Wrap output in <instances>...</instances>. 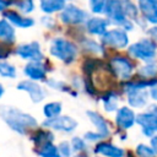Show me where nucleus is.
<instances>
[{"mask_svg":"<svg viewBox=\"0 0 157 157\" xmlns=\"http://www.w3.org/2000/svg\"><path fill=\"white\" fill-rule=\"evenodd\" d=\"M0 118L12 131L20 135H25L38 126L34 117L11 105H0Z\"/></svg>","mask_w":157,"mask_h":157,"instance_id":"obj_1","label":"nucleus"},{"mask_svg":"<svg viewBox=\"0 0 157 157\" xmlns=\"http://www.w3.org/2000/svg\"><path fill=\"white\" fill-rule=\"evenodd\" d=\"M49 53L52 56L56 58L58 60L64 61L65 64H70V63L75 61V59L77 56V48L72 42L65 39V38L58 37L50 42Z\"/></svg>","mask_w":157,"mask_h":157,"instance_id":"obj_2","label":"nucleus"},{"mask_svg":"<svg viewBox=\"0 0 157 157\" xmlns=\"http://www.w3.org/2000/svg\"><path fill=\"white\" fill-rule=\"evenodd\" d=\"M103 13H105V18L109 21V23L120 26L124 31L134 29V23L125 16L120 0H107Z\"/></svg>","mask_w":157,"mask_h":157,"instance_id":"obj_3","label":"nucleus"},{"mask_svg":"<svg viewBox=\"0 0 157 157\" xmlns=\"http://www.w3.org/2000/svg\"><path fill=\"white\" fill-rule=\"evenodd\" d=\"M128 52L130 56L147 63L155 60V56L157 54V44L151 38H141L140 40L129 45Z\"/></svg>","mask_w":157,"mask_h":157,"instance_id":"obj_4","label":"nucleus"},{"mask_svg":"<svg viewBox=\"0 0 157 157\" xmlns=\"http://www.w3.org/2000/svg\"><path fill=\"white\" fill-rule=\"evenodd\" d=\"M43 128L54 130V131H61L65 134H70L76 130L78 123L76 119L69 117V115H59L53 119H45L43 121Z\"/></svg>","mask_w":157,"mask_h":157,"instance_id":"obj_5","label":"nucleus"},{"mask_svg":"<svg viewBox=\"0 0 157 157\" xmlns=\"http://www.w3.org/2000/svg\"><path fill=\"white\" fill-rule=\"evenodd\" d=\"M110 67L114 75L124 81H129L134 72V64L132 61L123 55H115L110 58Z\"/></svg>","mask_w":157,"mask_h":157,"instance_id":"obj_6","label":"nucleus"},{"mask_svg":"<svg viewBox=\"0 0 157 157\" xmlns=\"http://www.w3.org/2000/svg\"><path fill=\"white\" fill-rule=\"evenodd\" d=\"M88 12L74 4H66L60 12V20L66 25H80L88 20Z\"/></svg>","mask_w":157,"mask_h":157,"instance_id":"obj_7","label":"nucleus"},{"mask_svg":"<svg viewBox=\"0 0 157 157\" xmlns=\"http://www.w3.org/2000/svg\"><path fill=\"white\" fill-rule=\"evenodd\" d=\"M102 43L104 45H109L115 49H123L129 44V37L126 31L123 28H112L108 29L102 36Z\"/></svg>","mask_w":157,"mask_h":157,"instance_id":"obj_8","label":"nucleus"},{"mask_svg":"<svg viewBox=\"0 0 157 157\" xmlns=\"http://www.w3.org/2000/svg\"><path fill=\"white\" fill-rule=\"evenodd\" d=\"M136 124L140 126L144 136L151 139L157 134V120L152 112L148 109L140 114H136Z\"/></svg>","mask_w":157,"mask_h":157,"instance_id":"obj_9","label":"nucleus"},{"mask_svg":"<svg viewBox=\"0 0 157 157\" xmlns=\"http://www.w3.org/2000/svg\"><path fill=\"white\" fill-rule=\"evenodd\" d=\"M16 54L23 59V60H29V61H42L44 59V55L42 53L40 45L37 40L21 44L16 48Z\"/></svg>","mask_w":157,"mask_h":157,"instance_id":"obj_10","label":"nucleus"},{"mask_svg":"<svg viewBox=\"0 0 157 157\" xmlns=\"http://www.w3.org/2000/svg\"><path fill=\"white\" fill-rule=\"evenodd\" d=\"M17 90L27 92L29 94V98L33 103H40L45 98V91L44 88L37 83L36 81L31 80H22L17 83Z\"/></svg>","mask_w":157,"mask_h":157,"instance_id":"obj_11","label":"nucleus"},{"mask_svg":"<svg viewBox=\"0 0 157 157\" xmlns=\"http://www.w3.org/2000/svg\"><path fill=\"white\" fill-rule=\"evenodd\" d=\"M115 124L120 130H128L136 124V114L130 107H120L115 114Z\"/></svg>","mask_w":157,"mask_h":157,"instance_id":"obj_12","label":"nucleus"},{"mask_svg":"<svg viewBox=\"0 0 157 157\" xmlns=\"http://www.w3.org/2000/svg\"><path fill=\"white\" fill-rule=\"evenodd\" d=\"M93 153L96 156H102V157H124L125 151L108 141H99L94 145L93 147Z\"/></svg>","mask_w":157,"mask_h":157,"instance_id":"obj_13","label":"nucleus"},{"mask_svg":"<svg viewBox=\"0 0 157 157\" xmlns=\"http://www.w3.org/2000/svg\"><path fill=\"white\" fill-rule=\"evenodd\" d=\"M86 114H87V118L90 119L91 124L96 128V132H98L104 140L110 136V132H112L110 126H109L108 121L99 113L93 112V110H87Z\"/></svg>","mask_w":157,"mask_h":157,"instance_id":"obj_14","label":"nucleus"},{"mask_svg":"<svg viewBox=\"0 0 157 157\" xmlns=\"http://www.w3.org/2000/svg\"><path fill=\"white\" fill-rule=\"evenodd\" d=\"M23 74L31 80V81H44L45 80V66L42 64V61H28L26 66L23 67Z\"/></svg>","mask_w":157,"mask_h":157,"instance_id":"obj_15","label":"nucleus"},{"mask_svg":"<svg viewBox=\"0 0 157 157\" xmlns=\"http://www.w3.org/2000/svg\"><path fill=\"white\" fill-rule=\"evenodd\" d=\"M139 10L148 23L157 25V1L156 0H139Z\"/></svg>","mask_w":157,"mask_h":157,"instance_id":"obj_16","label":"nucleus"},{"mask_svg":"<svg viewBox=\"0 0 157 157\" xmlns=\"http://www.w3.org/2000/svg\"><path fill=\"white\" fill-rule=\"evenodd\" d=\"M4 17L6 21H9L13 27H20V28H29L34 25V20L31 17H25L20 15L15 10H6L4 11Z\"/></svg>","mask_w":157,"mask_h":157,"instance_id":"obj_17","label":"nucleus"},{"mask_svg":"<svg viewBox=\"0 0 157 157\" xmlns=\"http://www.w3.org/2000/svg\"><path fill=\"white\" fill-rule=\"evenodd\" d=\"M108 26H109V21L107 18L103 17H91L86 21V28L88 31V33L93 34V36H103L107 31H108Z\"/></svg>","mask_w":157,"mask_h":157,"instance_id":"obj_18","label":"nucleus"},{"mask_svg":"<svg viewBox=\"0 0 157 157\" xmlns=\"http://www.w3.org/2000/svg\"><path fill=\"white\" fill-rule=\"evenodd\" d=\"M148 92L146 90H136L126 92V101L131 108H144L148 102Z\"/></svg>","mask_w":157,"mask_h":157,"instance_id":"obj_19","label":"nucleus"},{"mask_svg":"<svg viewBox=\"0 0 157 157\" xmlns=\"http://www.w3.org/2000/svg\"><path fill=\"white\" fill-rule=\"evenodd\" d=\"M0 39L5 44H11L16 39L15 27L5 18L0 20Z\"/></svg>","mask_w":157,"mask_h":157,"instance_id":"obj_20","label":"nucleus"},{"mask_svg":"<svg viewBox=\"0 0 157 157\" xmlns=\"http://www.w3.org/2000/svg\"><path fill=\"white\" fill-rule=\"evenodd\" d=\"M65 5H66L65 0H39L40 10L47 15L61 11L65 7Z\"/></svg>","mask_w":157,"mask_h":157,"instance_id":"obj_21","label":"nucleus"},{"mask_svg":"<svg viewBox=\"0 0 157 157\" xmlns=\"http://www.w3.org/2000/svg\"><path fill=\"white\" fill-rule=\"evenodd\" d=\"M102 103H103V108L107 113H113L118 110V103H119V96L114 92H107L102 96Z\"/></svg>","mask_w":157,"mask_h":157,"instance_id":"obj_22","label":"nucleus"},{"mask_svg":"<svg viewBox=\"0 0 157 157\" xmlns=\"http://www.w3.org/2000/svg\"><path fill=\"white\" fill-rule=\"evenodd\" d=\"M55 139L54 134L49 130V129H42V130H37L31 135V141L36 145V146H40L43 144L47 142H53Z\"/></svg>","mask_w":157,"mask_h":157,"instance_id":"obj_23","label":"nucleus"},{"mask_svg":"<svg viewBox=\"0 0 157 157\" xmlns=\"http://www.w3.org/2000/svg\"><path fill=\"white\" fill-rule=\"evenodd\" d=\"M61 110H63V104L60 102H48L43 105V115L45 117V119H53L56 118L59 115H61Z\"/></svg>","mask_w":157,"mask_h":157,"instance_id":"obj_24","label":"nucleus"},{"mask_svg":"<svg viewBox=\"0 0 157 157\" xmlns=\"http://www.w3.org/2000/svg\"><path fill=\"white\" fill-rule=\"evenodd\" d=\"M137 74L144 77V80H152L157 76V61H147L142 66L139 67Z\"/></svg>","mask_w":157,"mask_h":157,"instance_id":"obj_25","label":"nucleus"},{"mask_svg":"<svg viewBox=\"0 0 157 157\" xmlns=\"http://www.w3.org/2000/svg\"><path fill=\"white\" fill-rule=\"evenodd\" d=\"M36 152L39 157H61L56 145L53 142H47L40 146H37Z\"/></svg>","mask_w":157,"mask_h":157,"instance_id":"obj_26","label":"nucleus"},{"mask_svg":"<svg viewBox=\"0 0 157 157\" xmlns=\"http://www.w3.org/2000/svg\"><path fill=\"white\" fill-rule=\"evenodd\" d=\"M123 10L125 16L130 20V21H137V11L139 9L135 6V4L131 0H120Z\"/></svg>","mask_w":157,"mask_h":157,"instance_id":"obj_27","label":"nucleus"},{"mask_svg":"<svg viewBox=\"0 0 157 157\" xmlns=\"http://www.w3.org/2000/svg\"><path fill=\"white\" fill-rule=\"evenodd\" d=\"M10 4H13L23 13H31L36 7L33 0H13L10 1Z\"/></svg>","mask_w":157,"mask_h":157,"instance_id":"obj_28","label":"nucleus"},{"mask_svg":"<svg viewBox=\"0 0 157 157\" xmlns=\"http://www.w3.org/2000/svg\"><path fill=\"white\" fill-rule=\"evenodd\" d=\"M16 67L13 65H11L7 61L0 60V75L2 77H7V78H15L16 77Z\"/></svg>","mask_w":157,"mask_h":157,"instance_id":"obj_29","label":"nucleus"},{"mask_svg":"<svg viewBox=\"0 0 157 157\" xmlns=\"http://www.w3.org/2000/svg\"><path fill=\"white\" fill-rule=\"evenodd\" d=\"M70 145H71L72 152H76V153H82L87 148V142L81 136H74L70 141Z\"/></svg>","mask_w":157,"mask_h":157,"instance_id":"obj_30","label":"nucleus"},{"mask_svg":"<svg viewBox=\"0 0 157 157\" xmlns=\"http://www.w3.org/2000/svg\"><path fill=\"white\" fill-rule=\"evenodd\" d=\"M82 47H85L88 52L94 53V54H103V53H104L103 47H102L101 44H98V43H97L96 40H93V39L86 38V40L82 42Z\"/></svg>","mask_w":157,"mask_h":157,"instance_id":"obj_31","label":"nucleus"},{"mask_svg":"<svg viewBox=\"0 0 157 157\" xmlns=\"http://www.w3.org/2000/svg\"><path fill=\"white\" fill-rule=\"evenodd\" d=\"M135 155L137 157H156L153 150L151 148V146L145 145V144H139L135 148Z\"/></svg>","mask_w":157,"mask_h":157,"instance_id":"obj_32","label":"nucleus"},{"mask_svg":"<svg viewBox=\"0 0 157 157\" xmlns=\"http://www.w3.org/2000/svg\"><path fill=\"white\" fill-rule=\"evenodd\" d=\"M58 151L61 157H72V148L69 141H61L59 145H56Z\"/></svg>","mask_w":157,"mask_h":157,"instance_id":"obj_33","label":"nucleus"},{"mask_svg":"<svg viewBox=\"0 0 157 157\" xmlns=\"http://www.w3.org/2000/svg\"><path fill=\"white\" fill-rule=\"evenodd\" d=\"M107 0H90V7L91 11L96 15H101L104 12V6H105Z\"/></svg>","mask_w":157,"mask_h":157,"instance_id":"obj_34","label":"nucleus"},{"mask_svg":"<svg viewBox=\"0 0 157 157\" xmlns=\"http://www.w3.org/2000/svg\"><path fill=\"white\" fill-rule=\"evenodd\" d=\"M83 139H85L86 142H94V144H97L99 141H104V139L98 132H96V131H87V132H85Z\"/></svg>","mask_w":157,"mask_h":157,"instance_id":"obj_35","label":"nucleus"},{"mask_svg":"<svg viewBox=\"0 0 157 157\" xmlns=\"http://www.w3.org/2000/svg\"><path fill=\"white\" fill-rule=\"evenodd\" d=\"M9 55H10V49L6 48L5 43H0V60L6 59Z\"/></svg>","mask_w":157,"mask_h":157,"instance_id":"obj_36","label":"nucleus"},{"mask_svg":"<svg viewBox=\"0 0 157 157\" xmlns=\"http://www.w3.org/2000/svg\"><path fill=\"white\" fill-rule=\"evenodd\" d=\"M150 146H151V148L153 150V152L157 157V134L150 139Z\"/></svg>","mask_w":157,"mask_h":157,"instance_id":"obj_37","label":"nucleus"},{"mask_svg":"<svg viewBox=\"0 0 157 157\" xmlns=\"http://www.w3.org/2000/svg\"><path fill=\"white\" fill-rule=\"evenodd\" d=\"M148 96H150L153 101H156V102H157V85H155V86L150 87V90H148Z\"/></svg>","mask_w":157,"mask_h":157,"instance_id":"obj_38","label":"nucleus"},{"mask_svg":"<svg viewBox=\"0 0 157 157\" xmlns=\"http://www.w3.org/2000/svg\"><path fill=\"white\" fill-rule=\"evenodd\" d=\"M9 5H10V1H7V0H0V12L1 11H6V9H7Z\"/></svg>","mask_w":157,"mask_h":157,"instance_id":"obj_39","label":"nucleus"},{"mask_svg":"<svg viewBox=\"0 0 157 157\" xmlns=\"http://www.w3.org/2000/svg\"><path fill=\"white\" fill-rule=\"evenodd\" d=\"M147 109L155 114L156 120H157V104H151V105H148V108H147Z\"/></svg>","mask_w":157,"mask_h":157,"instance_id":"obj_40","label":"nucleus"},{"mask_svg":"<svg viewBox=\"0 0 157 157\" xmlns=\"http://www.w3.org/2000/svg\"><path fill=\"white\" fill-rule=\"evenodd\" d=\"M148 34H150L152 38L157 39V26H156V27H153V28H151V29L148 31Z\"/></svg>","mask_w":157,"mask_h":157,"instance_id":"obj_41","label":"nucleus"},{"mask_svg":"<svg viewBox=\"0 0 157 157\" xmlns=\"http://www.w3.org/2000/svg\"><path fill=\"white\" fill-rule=\"evenodd\" d=\"M4 93H5V88H4V86L0 83V98L4 96Z\"/></svg>","mask_w":157,"mask_h":157,"instance_id":"obj_42","label":"nucleus"},{"mask_svg":"<svg viewBox=\"0 0 157 157\" xmlns=\"http://www.w3.org/2000/svg\"><path fill=\"white\" fill-rule=\"evenodd\" d=\"M74 157H86V155L83 156V152H82V153H78V155H76V156H74Z\"/></svg>","mask_w":157,"mask_h":157,"instance_id":"obj_43","label":"nucleus"},{"mask_svg":"<svg viewBox=\"0 0 157 157\" xmlns=\"http://www.w3.org/2000/svg\"><path fill=\"white\" fill-rule=\"evenodd\" d=\"M94 157H102V156H94Z\"/></svg>","mask_w":157,"mask_h":157,"instance_id":"obj_44","label":"nucleus"}]
</instances>
